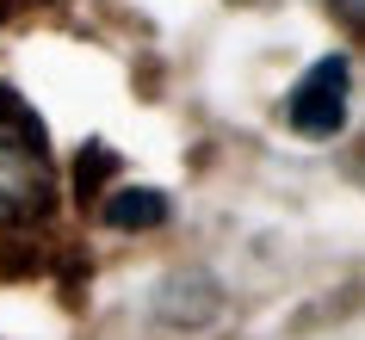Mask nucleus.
I'll return each mask as SVG.
<instances>
[{
	"label": "nucleus",
	"instance_id": "7ed1b4c3",
	"mask_svg": "<svg viewBox=\"0 0 365 340\" xmlns=\"http://www.w3.org/2000/svg\"><path fill=\"white\" fill-rule=\"evenodd\" d=\"M106 217H112L118 229H155L168 217V198H161V192H112V198H106Z\"/></svg>",
	"mask_w": 365,
	"mask_h": 340
},
{
	"label": "nucleus",
	"instance_id": "f257e3e1",
	"mask_svg": "<svg viewBox=\"0 0 365 340\" xmlns=\"http://www.w3.org/2000/svg\"><path fill=\"white\" fill-rule=\"evenodd\" d=\"M50 198V155L43 136L25 124V112H13L0 99V223H25L38 217Z\"/></svg>",
	"mask_w": 365,
	"mask_h": 340
},
{
	"label": "nucleus",
	"instance_id": "f03ea898",
	"mask_svg": "<svg viewBox=\"0 0 365 340\" xmlns=\"http://www.w3.org/2000/svg\"><path fill=\"white\" fill-rule=\"evenodd\" d=\"M346 87H353V62L346 56H322L309 62V75L291 87L285 99V124L309 143H328V136H341L346 124Z\"/></svg>",
	"mask_w": 365,
	"mask_h": 340
},
{
	"label": "nucleus",
	"instance_id": "20e7f679",
	"mask_svg": "<svg viewBox=\"0 0 365 340\" xmlns=\"http://www.w3.org/2000/svg\"><path fill=\"white\" fill-rule=\"evenodd\" d=\"M341 6H346V13H353V19H359V0H341Z\"/></svg>",
	"mask_w": 365,
	"mask_h": 340
}]
</instances>
